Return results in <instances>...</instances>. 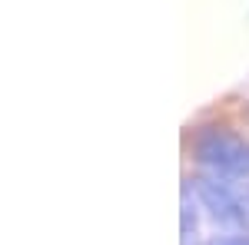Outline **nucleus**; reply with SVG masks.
Returning a JSON list of instances; mask_svg holds the SVG:
<instances>
[{
    "mask_svg": "<svg viewBox=\"0 0 249 245\" xmlns=\"http://www.w3.org/2000/svg\"><path fill=\"white\" fill-rule=\"evenodd\" d=\"M193 156L213 176H230V179L249 176V139L239 132H230L226 126H206L196 132Z\"/></svg>",
    "mask_w": 249,
    "mask_h": 245,
    "instance_id": "nucleus-1",
    "label": "nucleus"
},
{
    "mask_svg": "<svg viewBox=\"0 0 249 245\" xmlns=\"http://www.w3.org/2000/svg\"><path fill=\"white\" fill-rule=\"evenodd\" d=\"M190 189L196 199L210 209V215L223 226H246V209L239 202V196L230 189V182H219V176H199L190 179Z\"/></svg>",
    "mask_w": 249,
    "mask_h": 245,
    "instance_id": "nucleus-2",
    "label": "nucleus"
},
{
    "mask_svg": "<svg viewBox=\"0 0 249 245\" xmlns=\"http://www.w3.org/2000/svg\"><path fill=\"white\" fill-rule=\"evenodd\" d=\"M213 245H249L246 235H226V239H216Z\"/></svg>",
    "mask_w": 249,
    "mask_h": 245,
    "instance_id": "nucleus-3",
    "label": "nucleus"
}]
</instances>
